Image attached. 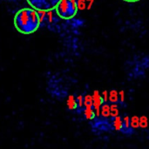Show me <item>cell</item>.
<instances>
[{
	"label": "cell",
	"mask_w": 149,
	"mask_h": 149,
	"mask_svg": "<svg viewBox=\"0 0 149 149\" xmlns=\"http://www.w3.org/2000/svg\"><path fill=\"white\" fill-rule=\"evenodd\" d=\"M40 25V17L33 8H23L14 17V26L16 30L24 35L34 33Z\"/></svg>",
	"instance_id": "6da1fadb"
},
{
	"label": "cell",
	"mask_w": 149,
	"mask_h": 149,
	"mask_svg": "<svg viewBox=\"0 0 149 149\" xmlns=\"http://www.w3.org/2000/svg\"><path fill=\"white\" fill-rule=\"evenodd\" d=\"M57 15L62 19H71L78 12V3L76 0H60L56 8Z\"/></svg>",
	"instance_id": "7a4b0ae2"
},
{
	"label": "cell",
	"mask_w": 149,
	"mask_h": 149,
	"mask_svg": "<svg viewBox=\"0 0 149 149\" xmlns=\"http://www.w3.org/2000/svg\"><path fill=\"white\" fill-rule=\"evenodd\" d=\"M31 8L38 11H50L54 10L60 0H26Z\"/></svg>",
	"instance_id": "3957f363"
},
{
	"label": "cell",
	"mask_w": 149,
	"mask_h": 149,
	"mask_svg": "<svg viewBox=\"0 0 149 149\" xmlns=\"http://www.w3.org/2000/svg\"><path fill=\"white\" fill-rule=\"evenodd\" d=\"M103 103V99L102 97L100 95L99 92L96 91L94 92V95H93V106L96 111V115L97 116H100V107Z\"/></svg>",
	"instance_id": "277c9868"
},
{
	"label": "cell",
	"mask_w": 149,
	"mask_h": 149,
	"mask_svg": "<svg viewBox=\"0 0 149 149\" xmlns=\"http://www.w3.org/2000/svg\"><path fill=\"white\" fill-rule=\"evenodd\" d=\"M122 126H123V120L120 116H116L114 117L113 120V127L116 131H121L122 130Z\"/></svg>",
	"instance_id": "5b68a950"
},
{
	"label": "cell",
	"mask_w": 149,
	"mask_h": 149,
	"mask_svg": "<svg viewBox=\"0 0 149 149\" xmlns=\"http://www.w3.org/2000/svg\"><path fill=\"white\" fill-rule=\"evenodd\" d=\"M131 120L128 116H125L123 119V126H122V131L125 133H129L131 129Z\"/></svg>",
	"instance_id": "8992f818"
},
{
	"label": "cell",
	"mask_w": 149,
	"mask_h": 149,
	"mask_svg": "<svg viewBox=\"0 0 149 149\" xmlns=\"http://www.w3.org/2000/svg\"><path fill=\"white\" fill-rule=\"evenodd\" d=\"M67 106L69 107V109H76L78 107V103H77V100L73 97V96H70L69 100L67 101Z\"/></svg>",
	"instance_id": "52a82bcc"
},
{
	"label": "cell",
	"mask_w": 149,
	"mask_h": 149,
	"mask_svg": "<svg viewBox=\"0 0 149 149\" xmlns=\"http://www.w3.org/2000/svg\"><path fill=\"white\" fill-rule=\"evenodd\" d=\"M85 116L87 120H92L94 118L95 116V113L93 111V109L92 108V107H86V110H85Z\"/></svg>",
	"instance_id": "ba28073f"
},
{
	"label": "cell",
	"mask_w": 149,
	"mask_h": 149,
	"mask_svg": "<svg viewBox=\"0 0 149 149\" xmlns=\"http://www.w3.org/2000/svg\"><path fill=\"white\" fill-rule=\"evenodd\" d=\"M109 100L112 103H116L119 100V93L116 90H112L109 93Z\"/></svg>",
	"instance_id": "9c48e42d"
},
{
	"label": "cell",
	"mask_w": 149,
	"mask_h": 149,
	"mask_svg": "<svg viewBox=\"0 0 149 149\" xmlns=\"http://www.w3.org/2000/svg\"><path fill=\"white\" fill-rule=\"evenodd\" d=\"M101 114L103 117H109L110 116V106L107 105V104H105L103 107H102V109H101Z\"/></svg>",
	"instance_id": "30bf717a"
},
{
	"label": "cell",
	"mask_w": 149,
	"mask_h": 149,
	"mask_svg": "<svg viewBox=\"0 0 149 149\" xmlns=\"http://www.w3.org/2000/svg\"><path fill=\"white\" fill-rule=\"evenodd\" d=\"M131 127L135 129L138 127H140V119L137 116H134L131 120Z\"/></svg>",
	"instance_id": "8fae6325"
},
{
	"label": "cell",
	"mask_w": 149,
	"mask_h": 149,
	"mask_svg": "<svg viewBox=\"0 0 149 149\" xmlns=\"http://www.w3.org/2000/svg\"><path fill=\"white\" fill-rule=\"evenodd\" d=\"M118 113H119V111L117 108V105L113 103V105L110 107V115H112L113 117H116Z\"/></svg>",
	"instance_id": "7c38bea8"
},
{
	"label": "cell",
	"mask_w": 149,
	"mask_h": 149,
	"mask_svg": "<svg viewBox=\"0 0 149 149\" xmlns=\"http://www.w3.org/2000/svg\"><path fill=\"white\" fill-rule=\"evenodd\" d=\"M140 127L142 128H146L148 127V119L146 117H141L140 119Z\"/></svg>",
	"instance_id": "4fadbf2b"
},
{
	"label": "cell",
	"mask_w": 149,
	"mask_h": 149,
	"mask_svg": "<svg viewBox=\"0 0 149 149\" xmlns=\"http://www.w3.org/2000/svg\"><path fill=\"white\" fill-rule=\"evenodd\" d=\"M102 95H103V100L105 101V102H107V91H105L103 93H102Z\"/></svg>",
	"instance_id": "5bb4252c"
},
{
	"label": "cell",
	"mask_w": 149,
	"mask_h": 149,
	"mask_svg": "<svg viewBox=\"0 0 149 149\" xmlns=\"http://www.w3.org/2000/svg\"><path fill=\"white\" fill-rule=\"evenodd\" d=\"M119 94H120V100L121 102H123L124 101V92L123 91H120V93Z\"/></svg>",
	"instance_id": "9a60e30c"
},
{
	"label": "cell",
	"mask_w": 149,
	"mask_h": 149,
	"mask_svg": "<svg viewBox=\"0 0 149 149\" xmlns=\"http://www.w3.org/2000/svg\"><path fill=\"white\" fill-rule=\"evenodd\" d=\"M125 1H127V2H136L135 0H125Z\"/></svg>",
	"instance_id": "2e32d148"
}]
</instances>
